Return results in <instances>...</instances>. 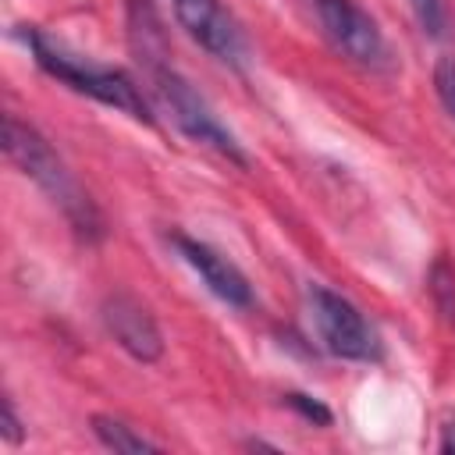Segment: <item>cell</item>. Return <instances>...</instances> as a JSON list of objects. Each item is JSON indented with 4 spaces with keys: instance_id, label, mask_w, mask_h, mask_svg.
<instances>
[{
    "instance_id": "13",
    "label": "cell",
    "mask_w": 455,
    "mask_h": 455,
    "mask_svg": "<svg viewBox=\"0 0 455 455\" xmlns=\"http://www.w3.org/2000/svg\"><path fill=\"white\" fill-rule=\"evenodd\" d=\"M4 441L7 444H18L21 441V423H18V412H14V402L4 398Z\"/></svg>"
},
{
    "instance_id": "8",
    "label": "cell",
    "mask_w": 455,
    "mask_h": 455,
    "mask_svg": "<svg viewBox=\"0 0 455 455\" xmlns=\"http://www.w3.org/2000/svg\"><path fill=\"white\" fill-rule=\"evenodd\" d=\"M174 245H178L181 259L203 277V284H206L217 299H224L228 306H238V309L252 306V288H249L245 274H242L228 256H220L217 249H210L206 242L188 238V235H174Z\"/></svg>"
},
{
    "instance_id": "5",
    "label": "cell",
    "mask_w": 455,
    "mask_h": 455,
    "mask_svg": "<svg viewBox=\"0 0 455 455\" xmlns=\"http://www.w3.org/2000/svg\"><path fill=\"white\" fill-rule=\"evenodd\" d=\"M313 7H316V18H320L327 39L334 43V50L341 57H348L352 64L370 68V71H384L391 64L380 25L355 0H313Z\"/></svg>"
},
{
    "instance_id": "10",
    "label": "cell",
    "mask_w": 455,
    "mask_h": 455,
    "mask_svg": "<svg viewBox=\"0 0 455 455\" xmlns=\"http://www.w3.org/2000/svg\"><path fill=\"white\" fill-rule=\"evenodd\" d=\"M412 11H416V21L427 36H444L448 28V0H409Z\"/></svg>"
},
{
    "instance_id": "9",
    "label": "cell",
    "mask_w": 455,
    "mask_h": 455,
    "mask_svg": "<svg viewBox=\"0 0 455 455\" xmlns=\"http://www.w3.org/2000/svg\"><path fill=\"white\" fill-rule=\"evenodd\" d=\"M92 430H96V437L107 444V448H114V451H124V455H139V451H160V444L156 441H149L146 434H139L132 423H124V419H117V416H92Z\"/></svg>"
},
{
    "instance_id": "11",
    "label": "cell",
    "mask_w": 455,
    "mask_h": 455,
    "mask_svg": "<svg viewBox=\"0 0 455 455\" xmlns=\"http://www.w3.org/2000/svg\"><path fill=\"white\" fill-rule=\"evenodd\" d=\"M434 85H437V96L444 103V110L455 117V60L444 57L437 68H434Z\"/></svg>"
},
{
    "instance_id": "4",
    "label": "cell",
    "mask_w": 455,
    "mask_h": 455,
    "mask_svg": "<svg viewBox=\"0 0 455 455\" xmlns=\"http://www.w3.org/2000/svg\"><path fill=\"white\" fill-rule=\"evenodd\" d=\"M309 309H313L316 334H320V341L331 355L355 359V363H370V359L380 355L377 334L370 331L363 313L348 299H341L338 291H331L323 284H313L309 288Z\"/></svg>"
},
{
    "instance_id": "6",
    "label": "cell",
    "mask_w": 455,
    "mask_h": 455,
    "mask_svg": "<svg viewBox=\"0 0 455 455\" xmlns=\"http://www.w3.org/2000/svg\"><path fill=\"white\" fill-rule=\"evenodd\" d=\"M178 25L220 64L242 68L249 60V43L235 14L220 0H171Z\"/></svg>"
},
{
    "instance_id": "3",
    "label": "cell",
    "mask_w": 455,
    "mask_h": 455,
    "mask_svg": "<svg viewBox=\"0 0 455 455\" xmlns=\"http://www.w3.org/2000/svg\"><path fill=\"white\" fill-rule=\"evenodd\" d=\"M4 149L11 156V164L21 167V174H28L50 199L53 206H60V213L68 217V224L85 238V242H100L103 238V217L96 210V203L78 188V181L71 178V171L64 167V160L53 153V146L21 117L7 114L4 117Z\"/></svg>"
},
{
    "instance_id": "7",
    "label": "cell",
    "mask_w": 455,
    "mask_h": 455,
    "mask_svg": "<svg viewBox=\"0 0 455 455\" xmlns=\"http://www.w3.org/2000/svg\"><path fill=\"white\" fill-rule=\"evenodd\" d=\"M100 316H103V327L110 331V338H114L132 359H139V363H156V359L164 355L160 327H156V320L149 316V309H146L139 299H132V295H124V291L107 295Z\"/></svg>"
},
{
    "instance_id": "12",
    "label": "cell",
    "mask_w": 455,
    "mask_h": 455,
    "mask_svg": "<svg viewBox=\"0 0 455 455\" xmlns=\"http://www.w3.org/2000/svg\"><path fill=\"white\" fill-rule=\"evenodd\" d=\"M284 402H288L295 412H302L306 419H313V423H320V427H331V409H327V405H320L316 398L291 391V395H284Z\"/></svg>"
},
{
    "instance_id": "1",
    "label": "cell",
    "mask_w": 455,
    "mask_h": 455,
    "mask_svg": "<svg viewBox=\"0 0 455 455\" xmlns=\"http://www.w3.org/2000/svg\"><path fill=\"white\" fill-rule=\"evenodd\" d=\"M132 36H142V43L135 39L139 46V60L146 64V75H149V85H153V96L160 100V107L171 114V121L199 146L228 156L231 164L245 167L249 156L245 149L238 146V139L220 124V117L210 110V103L192 89V82L174 71L164 53H160V25L153 18V7L146 0H132Z\"/></svg>"
},
{
    "instance_id": "2",
    "label": "cell",
    "mask_w": 455,
    "mask_h": 455,
    "mask_svg": "<svg viewBox=\"0 0 455 455\" xmlns=\"http://www.w3.org/2000/svg\"><path fill=\"white\" fill-rule=\"evenodd\" d=\"M18 36L25 39V46H28L32 57H36V64H39L50 78L64 82L68 89H75V92H82V96H89V100H96V103H103V107H114V110L128 114L132 121L153 124V110H149L142 89L132 82L128 71L96 64V60H89V57L68 50L60 39H53V36H46L43 28H32V25H21Z\"/></svg>"
}]
</instances>
